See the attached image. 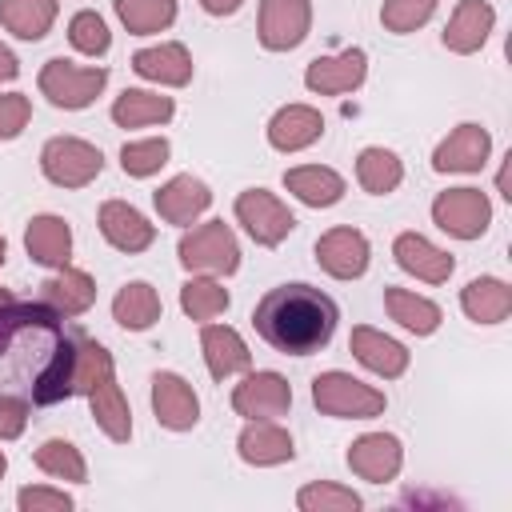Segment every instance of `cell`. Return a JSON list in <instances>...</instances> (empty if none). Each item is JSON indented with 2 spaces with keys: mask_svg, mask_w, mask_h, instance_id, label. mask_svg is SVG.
I'll return each instance as SVG.
<instances>
[{
  "mask_svg": "<svg viewBox=\"0 0 512 512\" xmlns=\"http://www.w3.org/2000/svg\"><path fill=\"white\" fill-rule=\"evenodd\" d=\"M44 300L0 304V396L24 404H56L72 396L80 332Z\"/></svg>",
  "mask_w": 512,
  "mask_h": 512,
  "instance_id": "cell-1",
  "label": "cell"
},
{
  "mask_svg": "<svg viewBox=\"0 0 512 512\" xmlns=\"http://www.w3.org/2000/svg\"><path fill=\"white\" fill-rule=\"evenodd\" d=\"M336 320V300L312 284H280L264 292V300L252 312L260 340L288 356H308L324 348L336 332Z\"/></svg>",
  "mask_w": 512,
  "mask_h": 512,
  "instance_id": "cell-2",
  "label": "cell"
},
{
  "mask_svg": "<svg viewBox=\"0 0 512 512\" xmlns=\"http://www.w3.org/2000/svg\"><path fill=\"white\" fill-rule=\"evenodd\" d=\"M312 404L324 416H340V420H372L384 412V392H376L372 384H360L348 372H320L312 380Z\"/></svg>",
  "mask_w": 512,
  "mask_h": 512,
  "instance_id": "cell-3",
  "label": "cell"
},
{
  "mask_svg": "<svg viewBox=\"0 0 512 512\" xmlns=\"http://www.w3.org/2000/svg\"><path fill=\"white\" fill-rule=\"evenodd\" d=\"M180 264L188 272H208V276H228L240 268V244L224 220H208L192 232L180 236Z\"/></svg>",
  "mask_w": 512,
  "mask_h": 512,
  "instance_id": "cell-4",
  "label": "cell"
},
{
  "mask_svg": "<svg viewBox=\"0 0 512 512\" xmlns=\"http://www.w3.org/2000/svg\"><path fill=\"white\" fill-rule=\"evenodd\" d=\"M40 168L60 188H84L88 180L100 176L104 156H100L96 144H88L80 136H52L44 144V152H40Z\"/></svg>",
  "mask_w": 512,
  "mask_h": 512,
  "instance_id": "cell-5",
  "label": "cell"
},
{
  "mask_svg": "<svg viewBox=\"0 0 512 512\" xmlns=\"http://www.w3.org/2000/svg\"><path fill=\"white\" fill-rule=\"evenodd\" d=\"M108 84L104 68H76L72 60L56 56L40 68V92L56 104V108H88Z\"/></svg>",
  "mask_w": 512,
  "mask_h": 512,
  "instance_id": "cell-6",
  "label": "cell"
},
{
  "mask_svg": "<svg viewBox=\"0 0 512 512\" xmlns=\"http://www.w3.org/2000/svg\"><path fill=\"white\" fill-rule=\"evenodd\" d=\"M432 220L456 240H476L492 220V204L480 188H448L432 200Z\"/></svg>",
  "mask_w": 512,
  "mask_h": 512,
  "instance_id": "cell-7",
  "label": "cell"
},
{
  "mask_svg": "<svg viewBox=\"0 0 512 512\" xmlns=\"http://www.w3.org/2000/svg\"><path fill=\"white\" fill-rule=\"evenodd\" d=\"M236 220L248 228V236L264 248H276L292 228H296V216L268 192V188H248L236 196Z\"/></svg>",
  "mask_w": 512,
  "mask_h": 512,
  "instance_id": "cell-8",
  "label": "cell"
},
{
  "mask_svg": "<svg viewBox=\"0 0 512 512\" xmlns=\"http://www.w3.org/2000/svg\"><path fill=\"white\" fill-rule=\"evenodd\" d=\"M312 8L308 0H260V44L272 52H288L308 36Z\"/></svg>",
  "mask_w": 512,
  "mask_h": 512,
  "instance_id": "cell-9",
  "label": "cell"
},
{
  "mask_svg": "<svg viewBox=\"0 0 512 512\" xmlns=\"http://www.w3.org/2000/svg\"><path fill=\"white\" fill-rule=\"evenodd\" d=\"M292 404V388L280 372H252L244 384L232 392V408L248 420H276Z\"/></svg>",
  "mask_w": 512,
  "mask_h": 512,
  "instance_id": "cell-10",
  "label": "cell"
},
{
  "mask_svg": "<svg viewBox=\"0 0 512 512\" xmlns=\"http://www.w3.org/2000/svg\"><path fill=\"white\" fill-rule=\"evenodd\" d=\"M368 76V56L360 48H344L336 56H316L304 72V84L320 96H344L352 88H360Z\"/></svg>",
  "mask_w": 512,
  "mask_h": 512,
  "instance_id": "cell-11",
  "label": "cell"
},
{
  "mask_svg": "<svg viewBox=\"0 0 512 512\" xmlns=\"http://www.w3.org/2000/svg\"><path fill=\"white\" fill-rule=\"evenodd\" d=\"M152 412H156V420H160L164 428L188 432V428H196V420H200V400H196V392H192V384H188L184 376H176V372H156V376H152Z\"/></svg>",
  "mask_w": 512,
  "mask_h": 512,
  "instance_id": "cell-12",
  "label": "cell"
},
{
  "mask_svg": "<svg viewBox=\"0 0 512 512\" xmlns=\"http://www.w3.org/2000/svg\"><path fill=\"white\" fill-rule=\"evenodd\" d=\"M316 264L336 280H356L368 268V240L356 228H332L316 240Z\"/></svg>",
  "mask_w": 512,
  "mask_h": 512,
  "instance_id": "cell-13",
  "label": "cell"
},
{
  "mask_svg": "<svg viewBox=\"0 0 512 512\" xmlns=\"http://www.w3.org/2000/svg\"><path fill=\"white\" fill-rule=\"evenodd\" d=\"M400 464H404V448L388 432H368V436L352 440V448H348V468L368 484L392 480L400 472Z\"/></svg>",
  "mask_w": 512,
  "mask_h": 512,
  "instance_id": "cell-14",
  "label": "cell"
},
{
  "mask_svg": "<svg viewBox=\"0 0 512 512\" xmlns=\"http://www.w3.org/2000/svg\"><path fill=\"white\" fill-rule=\"evenodd\" d=\"M488 152H492V136L480 124H460L432 152V168L436 172H480L484 160H488Z\"/></svg>",
  "mask_w": 512,
  "mask_h": 512,
  "instance_id": "cell-15",
  "label": "cell"
},
{
  "mask_svg": "<svg viewBox=\"0 0 512 512\" xmlns=\"http://www.w3.org/2000/svg\"><path fill=\"white\" fill-rule=\"evenodd\" d=\"M392 256H396V264L404 272H412L424 284H444L452 276V268H456V260L444 248H436L432 240H424L420 232H400L396 244H392Z\"/></svg>",
  "mask_w": 512,
  "mask_h": 512,
  "instance_id": "cell-16",
  "label": "cell"
},
{
  "mask_svg": "<svg viewBox=\"0 0 512 512\" xmlns=\"http://www.w3.org/2000/svg\"><path fill=\"white\" fill-rule=\"evenodd\" d=\"M324 132V116L308 104H284L272 120H268V144L276 152H300L308 144H316Z\"/></svg>",
  "mask_w": 512,
  "mask_h": 512,
  "instance_id": "cell-17",
  "label": "cell"
},
{
  "mask_svg": "<svg viewBox=\"0 0 512 512\" xmlns=\"http://www.w3.org/2000/svg\"><path fill=\"white\" fill-rule=\"evenodd\" d=\"M212 204V192L200 176L184 172V176H172L164 188H156V212L168 220V224H192L204 208Z\"/></svg>",
  "mask_w": 512,
  "mask_h": 512,
  "instance_id": "cell-18",
  "label": "cell"
},
{
  "mask_svg": "<svg viewBox=\"0 0 512 512\" xmlns=\"http://www.w3.org/2000/svg\"><path fill=\"white\" fill-rule=\"evenodd\" d=\"M100 232H104V240L112 244V248H120V252H144L148 244H152V236H156V228L132 208V204H124V200H108V204H100Z\"/></svg>",
  "mask_w": 512,
  "mask_h": 512,
  "instance_id": "cell-19",
  "label": "cell"
},
{
  "mask_svg": "<svg viewBox=\"0 0 512 512\" xmlns=\"http://www.w3.org/2000/svg\"><path fill=\"white\" fill-rule=\"evenodd\" d=\"M348 348H352V356H356L368 372H376V376H384V380H396V376L408 368V348H404L400 340L376 332V328H352Z\"/></svg>",
  "mask_w": 512,
  "mask_h": 512,
  "instance_id": "cell-20",
  "label": "cell"
},
{
  "mask_svg": "<svg viewBox=\"0 0 512 512\" xmlns=\"http://www.w3.org/2000/svg\"><path fill=\"white\" fill-rule=\"evenodd\" d=\"M492 24H496L492 4H484V0H460L456 12H452V20H448V28H444V48L468 56V52H476L488 40Z\"/></svg>",
  "mask_w": 512,
  "mask_h": 512,
  "instance_id": "cell-21",
  "label": "cell"
},
{
  "mask_svg": "<svg viewBox=\"0 0 512 512\" xmlns=\"http://www.w3.org/2000/svg\"><path fill=\"white\" fill-rule=\"evenodd\" d=\"M200 348H204V364H208V372H212L216 380H228V376H236V372H244V368L252 364L248 344H244L240 332L228 328V324H208V328L200 332Z\"/></svg>",
  "mask_w": 512,
  "mask_h": 512,
  "instance_id": "cell-22",
  "label": "cell"
},
{
  "mask_svg": "<svg viewBox=\"0 0 512 512\" xmlns=\"http://www.w3.org/2000/svg\"><path fill=\"white\" fill-rule=\"evenodd\" d=\"M236 448H240V460L244 464H256V468H268V464H284V460H292V436L280 428V424H272V420H252L244 432H240V440H236Z\"/></svg>",
  "mask_w": 512,
  "mask_h": 512,
  "instance_id": "cell-23",
  "label": "cell"
},
{
  "mask_svg": "<svg viewBox=\"0 0 512 512\" xmlns=\"http://www.w3.org/2000/svg\"><path fill=\"white\" fill-rule=\"evenodd\" d=\"M40 296H44V304L56 308L60 316H84V312L92 308V300H96V284H92L88 272L64 264L52 280L40 284Z\"/></svg>",
  "mask_w": 512,
  "mask_h": 512,
  "instance_id": "cell-24",
  "label": "cell"
},
{
  "mask_svg": "<svg viewBox=\"0 0 512 512\" xmlns=\"http://www.w3.org/2000/svg\"><path fill=\"white\" fill-rule=\"evenodd\" d=\"M284 188L304 200L308 208H332L344 196V176L324 168V164H304V168H288L284 172Z\"/></svg>",
  "mask_w": 512,
  "mask_h": 512,
  "instance_id": "cell-25",
  "label": "cell"
},
{
  "mask_svg": "<svg viewBox=\"0 0 512 512\" xmlns=\"http://www.w3.org/2000/svg\"><path fill=\"white\" fill-rule=\"evenodd\" d=\"M24 248L36 264L64 268L72 256V228L60 216H32V224L24 232Z\"/></svg>",
  "mask_w": 512,
  "mask_h": 512,
  "instance_id": "cell-26",
  "label": "cell"
},
{
  "mask_svg": "<svg viewBox=\"0 0 512 512\" xmlns=\"http://www.w3.org/2000/svg\"><path fill=\"white\" fill-rule=\"evenodd\" d=\"M132 68L144 76V80H156V84H188L192 80V56L184 44H156V48H140L132 56Z\"/></svg>",
  "mask_w": 512,
  "mask_h": 512,
  "instance_id": "cell-27",
  "label": "cell"
},
{
  "mask_svg": "<svg viewBox=\"0 0 512 512\" xmlns=\"http://www.w3.org/2000/svg\"><path fill=\"white\" fill-rule=\"evenodd\" d=\"M88 400H92V416H96V424L104 428V436L116 440V444H124V440L132 436V412H128V400H124L116 376L108 372L104 380H96V384L88 388Z\"/></svg>",
  "mask_w": 512,
  "mask_h": 512,
  "instance_id": "cell-28",
  "label": "cell"
},
{
  "mask_svg": "<svg viewBox=\"0 0 512 512\" xmlns=\"http://www.w3.org/2000/svg\"><path fill=\"white\" fill-rule=\"evenodd\" d=\"M460 308L476 324H500L512 312V288L504 280H496V276H480L460 292Z\"/></svg>",
  "mask_w": 512,
  "mask_h": 512,
  "instance_id": "cell-29",
  "label": "cell"
},
{
  "mask_svg": "<svg viewBox=\"0 0 512 512\" xmlns=\"http://www.w3.org/2000/svg\"><path fill=\"white\" fill-rule=\"evenodd\" d=\"M172 112H176L172 96H156V92H144V88H128V92H120L116 104H112V120H116L120 128L164 124V120H172Z\"/></svg>",
  "mask_w": 512,
  "mask_h": 512,
  "instance_id": "cell-30",
  "label": "cell"
},
{
  "mask_svg": "<svg viewBox=\"0 0 512 512\" xmlns=\"http://www.w3.org/2000/svg\"><path fill=\"white\" fill-rule=\"evenodd\" d=\"M112 316H116V324L128 328V332L152 328V324L160 320V296H156V288L144 284V280L124 284V288L116 292V300H112Z\"/></svg>",
  "mask_w": 512,
  "mask_h": 512,
  "instance_id": "cell-31",
  "label": "cell"
},
{
  "mask_svg": "<svg viewBox=\"0 0 512 512\" xmlns=\"http://www.w3.org/2000/svg\"><path fill=\"white\" fill-rule=\"evenodd\" d=\"M384 308L400 328H408L416 336H428L440 328V308L428 296H416L408 288H384Z\"/></svg>",
  "mask_w": 512,
  "mask_h": 512,
  "instance_id": "cell-32",
  "label": "cell"
},
{
  "mask_svg": "<svg viewBox=\"0 0 512 512\" xmlns=\"http://www.w3.org/2000/svg\"><path fill=\"white\" fill-rule=\"evenodd\" d=\"M56 20V0H0V24L20 40L48 36Z\"/></svg>",
  "mask_w": 512,
  "mask_h": 512,
  "instance_id": "cell-33",
  "label": "cell"
},
{
  "mask_svg": "<svg viewBox=\"0 0 512 512\" xmlns=\"http://www.w3.org/2000/svg\"><path fill=\"white\" fill-rule=\"evenodd\" d=\"M356 180H360L364 192L384 196V192H392V188L404 180V164H400V156L388 152V148H364L360 160H356Z\"/></svg>",
  "mask_w": 512,
  "mask_h": 512,
  "instance_id": "cell-34",
  "label": "cell"
},
{
  "mask_svg": "<svg viewBox=\"0 0 512 512\" xmlns=\"http://www.w3.org/2000/svg\"><path fill=\"white\" fill-rule=\"evenodd\" d=\"M116 16L124 20L128 32L152 36L176 20V0H116Z\"/></svg>",
  "mask_w": 512,
  "mask_h": 512,
  "instance_id": "cell-35",
  "label": "cell"
},
{
  "mask_svg": "<svg viewBox=\"0 0 512 512\" xmlns=\"http://www.w3.org/2000/svg\"><path fill=\"white\" fill-rule=\"evenodd\" d=\"M180 308L192 316V320H212L228 308V288L208 280V276H192L184 288H180Z\"/></svg>",
  "mask_w": 512,
  "mask_h": 512,
  "instance_id": "cell-36",
  "label": "cell"
},
{
  "mask_svg": "<svg viewBox=\"0 0 512 512\" xmlns=\"http://www.w3.org/2000/svg\"><path fill=\"white\" fill-rule=\"evenodd\" d=\"M36 468L48 472V476H56V480H76V484L88 476L84 456H80L76 444H68V440H44V444L36 448Z\"/></svg>",
  "mask_w": 512,
  "mask_h": 512,
  "instance_id": "cell-37",
  "label": "cell"
},
{
  "mask_svg": "<svg viewBox=\"0 0 512 512\" xmlns=\"http://www.w3.org/2000/svg\"><path fill=\"white\" fill-rule=\"evenodd\" d=\"M168 140L164 136H152V140H132V144H124L120 148V168L128 172V176H152V172H160L164 164H168Z\"/></svg>",
  "mask_w": 512,
  "mask_h": 512,
  "instance_id": "cell-38",
  "label": "cell"
},
{
  "mask_svg": "<svg viewBox=\"0 0 512 512\" xmlns=\"http://www.w3.org/2000/svg\"><path fill=\"white\" fill-rule=\"evenodd\" d=\"M108 372H112V356H108V348L96 344V340H84V336H80V348H76V372H72V392H84V396H88V388H92L96 380H104Z\"/></svg>",
  "mask_w": 512,
  "mask_h": 512,
  "instance_id": "cell-39",
  "label": "cell"
},
{
  "mask_svg": "<svg viewBox=\"0 0 512 512\" xmlns=\"http://www.w3.org/2000/svg\"><path fill=\"white\" fill-rule=\"evenodd\" d=\"M68 40L76 52L84 56H104L112 48V36H108V24L96 16V12H76L72 24H68Z\"/></svg>",
  "mask_w": 512,
  "mask_h": 512,
  "instance_id": "cell-40",
  "label": "cell"
},
{
  "mask_svg": "<svg viewBox=\"0 0 512 512\" xmlns=\"http://www.w3.org/2000/svg\"><path fill=\"white\" fill-rule=\"evenodd\" d=\"M436 12V0H384L380 8V20L388 32H416L420 24H428Z\"/></svg>",
  "mask_w": 512,
  "mask_h": 512,
  "instance_id": "cell-41",
  "label": "cell"
},
{
  "mask_svg": "<svg viewBox=\"0 0 512 512\" xmlns=\"http://www.w3.org/2000/svg\"><path fill=\"white\" fill-rule=\"evenodd\" d=\"M296 504L304 512H356L360 496L348 488H336V484H308V488H300Z\"/></svg>",
  "mask_w": 512,
  "mask_h": 512,
  "instance_id": "cell-42",
  "label": "cell"
},
{
  "mask_svg": "<svg viewBox=\"0 0 512 512\" xmlns=\"http://www.w3.org/2000/svg\"><path fill=\"white\" fill-rule=\"evenodd\" d=\"M28 116H32L28 96H24V92H4V96H0V140L20 136L24 124H28Z\"/></svg>",
  "mask_w": 512,
  "mask_h": 512,
  "instance_id": "cell-43",
  "label": "cell"
},
{
  "mask_svg": "<svg viewBox=\"0 0 512 512\" xmlns=\"http://www.w3.org/2000/svg\"><path fill=\"white\" fill-rule=\"evenodd\" d=\"M16 504H20L24 512H68V508H72V496L52 492V488H20Z\"/></svg>",
  "mask_w": 512,
  "mask_h": 512,
  "instance_id": "cell-44",
  "label": "cell"
},
{
  "mask_svg": "<svg viewBox=\"0 0 512 512\" xmlns=\"http://www.w3.org/2000/svg\"><path fill=\"white\" fill-rule=\"evenodd\" d=\"M28 408L24 400H12V396H0V440H16L28 424Z\"/></svg>",
  "mask_w": 512,
  "mask_h": 512,
  "instance_id": "cell-45",
  "label": "cell"
},
{
  "mask_svg": "<svg viewBox=\"0 0 512 512\" xmlns=\"http://www.w3.org/2000/svg\"><path fill=\"white\" fill-rule=\"evenodd\" d=\"M204 4V12H212V16H232L244 0H200Z\"/></svg>",
  "mask_w": 512,
  "mask_h": 512,
  "instance_id": "cell-46",
  "label": "cell"
},
{
  "mask_svg": "<svg viewBox=\"0 0 512 512\" xmlns=\"http://www.w3.org/2000/svg\"><path fill=\"white\" fill-rule=\"evenodd\" d=\"M16 72H20V64H16V56H12V52H8L4 44H0V80H12Z\"/></svg>",
  "mask_w": 512,
  "mask_h": 512,
  "instance_id": "cell-47",
  "label": "cell"
},
{
  "mask_svg": "<svg viewBox=\"0 0 512 512\" xmlns=\"http://www.w3.org/2000/svg\"><path fill=\"white\" fill-rule=\"evenodd\" d=\"M4 252H8V244H4V236H0V264H4Z\"/></svg>",
  "mask_w": 512,
  "mask_h": 512,
  "instance_id": "cell-48",
  "label": "cell"
},
{
  "mask_svg": "<svg viewBox=\"0 0 512 512\" xmlns=\"http://www.w3.org/2000/svg\"><path fill=\"white\" fill-rule=\"evenodd\" d=\"M4 468H8V460H4V452H0V476H4Z\"/></svg>",
  "mask_w": 512,
  "mask_h": 512,
  "instance_id": "cell-49",
  "label": "cell"
},
{
  "mask_svg": "<svg viewBox=\"0 0 512 512\" xmlns=\"http://www.w3.org/2000/svg\"><path fill=\"white\" fill-rule=\"evenodd\" d=\"M4 300H12V296H8V292H4V288H0V304H4Z\"/></svg>",
  "mask_w": 512,
  "mask_h": 512,
  "instance_id": "cell-50",
  "label": "cell"
}]
</instances>
